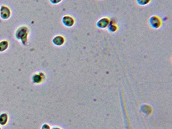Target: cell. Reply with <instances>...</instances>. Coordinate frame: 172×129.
<instances>
[{"mask_svg": "<svg viewBox=\"0 0 172 129\" xmlns=\"http://www.w3.org/2000/svg\"><path fill=\"white\" fill-rule=\"evenodd\" d=\"M28 35V28L27 27L22 26L16 30V38L17 39L20 40L23 45H25L27 42Z\"/></svg>", "mask_w": 172, "mask_h": 129, "instance_id": "obj_1", "label": "cell"}, {"mask_svg": "<svg viewBox=\"0 0 172 129\" xmlns=\"http://www.w3.org/2000/svg\"><path fill=\"white\" fill-rule=\"evenodd\" d=\"M149 24L152 28L158 29L162 25V20L157 16H152L149 19Z\"/></svg>", "mask_w": 172, "mask_h": 129, "instance_id": "obj_2", "label": "cell"}, {"mask_svg": "<svg viewBox=\"0 0 172 129\" xmlns=\"http://www.w3.org/2000/svg\"><path fill=\"white\" fill-rule=\"evenodd\" d=\"M62 23L64 26L68 28H70L74 25L75 19L72 16L70 15H65L62 18Z\"/></svg>", "mask_w": 172, "mask_h": 129, "instance_id": "obj_3", "label": "cell"}, {"mask_svg": "<svg viewBox=\"0 0 172 129\" xmlns=\"http://www.w3.org/2000/svg\"><path fill=\"white\" fill-rule=\"evenodd\" d=\"M110 21L111 20L107 17L102 18L98 21V22H97V23H96V26L99 28L104 29L109 27V25L110 23Z\"/></svg>", "mask_w": 172, "mask_h": 129, "instance_id": "obj_4", "label": "cell"}, {"mask_svg": "<svg viewBox=\"0 0 172 129\" xmlns=\"http://www.w3.org/2000/svg\"><path fill=\"white\" fill-rule=\"evenodd\" d=\"M45 79V75L43 72H40L34 74L32 77V81L35 84H40Z\"/></svg>", "mask_w": 172, "mask_h": 129, "instance_id": "obj_5", "label": "cell"}, {"mask_svg": "<svg viewBox=\"0 0 172 129\" xmlns=\"http://www.w3.org/2000/svg\"><path fill=\"white\" fill-rule=\"evenodd\" d=\"M11 16V11L10 9L5 6L2 5L0 8V16L3 19H8Z\"/></svg>", "mask_w": 172, "mask_h": 129, "instance_id": "obj_6", "label": "cell"}, {"mask_svg": "<svg viewBox=\"0 0 172 129\" xmlns=\"http://www.w3.org/2000/svg\"><path fill=\"white\" fill-rule=\"evenodd\" d=\"M52 43L56 46L61 47L65 43V38L61 35H57L52 39Z\"/></svg>", "mask_w": 172, "mask_h": 129, "instance_id": "obj_7", "label": "cell"}, {"mask_svg": "<svg viewBox=\"0 0 172 129\" xmlns=\"http://www.w3.org/2000/svg\"><path fill=\"white\" fill-rule=\"evenodd\" d=\"M8 47V42L6 40L0 41V52L5 51Z\"/></svg>", "mask_w": 172, "mask_h": 129, "instance_id": "obj_8", "label": "cell"}, {"mask_svg": "<svg viewBox=\"0 0 172 129\" xmlns=\"http://www.w3.org/2000/svg\"><path fill=\"white\" fill-rule=\"evenodd\" d=\"M107 28H108L109 31L110 32H111V33H114V32H115L118 30V27L116 25V23L112 22L111 21H110V23L109 27Z\"/></svg>", "mask_w": 172, "mask_h": 129, "instance_id": "obj_9", "label": "cell"}, {"mask_svg": "<svg viewBox=\"0 0 172 129\" xmlns=\"http://www.w3.org/2000/svg\"><path fill=\"white\" fill-rule=\"evenodd\" d=\"M8 121V116L5 113H3L0 115V125H5Z\"/></svg>", "mask_w": 172, "mask_h": 129, "instance_id": "obj_10", "label": "cell"}, {"mask_svg": "<svg viewBox=\"0 0 172 129\" xmlns=\"http://www.w3.org/2000/svg\"><path fill=\"white\" fill-rule=\"evenodd\" d=\"M152 0H136V3L140 6H146L148 5Z\"/></svg>", "mask_w": 172, "mask_h": 129, "instance_id": "obj_11", "label": "cell"}, {"mask_svg": "<svg viewBox=\"0 0 172 129\" xmlns=\"http://www.w3.org/2000/svg\"><path fill=\"white\" fill-rule=\"evenodd\" d=\"M50 3L52 5H58L59 3H60L63 0H49Z\"/></svg>", "mask_w": 172, "mask_h": 129, "instance_id": "obj_12", "label": "cell"}, {"mask_svg": "<svg viewBox=\"0 0 172 129\" xmlns=\"http://www.w3.org/2000/svg\"><path fill=\"white\" fill-rule=\"evenodd\" d=\"M41 129H51V127L48 124L45 123V124H43L41 126Z\"/></svg>", "mask_w": 172, "mask_h": 129, "instance_id": "obj_13", "label": "cell"}, {"mask_svg": "<svg viewBox=\"0 0 172 129\" xmlns=\"http://www.w3.org/2000/svg\"><path fill=\"white\" fill-rule=\"evenodd\" d=\"M51 129H61V128L60 127H59V126H53Z\"/></svg>", "mask_w": 172, "mask_h": 129, "instance_id": "obj_14", "label": "cell"}, {"mask_svg": "<svg viewBox=\"0 0 172 129\" xmlns=\"http://www.w3.org/2000/svg\"><path fill=\"white\" fill-rule=\"evenodd\" d=\"M0 129H1V127H0Z\"/></svg>", "mask_w": 172, "mask_h": 129, "instance_id": "obj_15", "label": "cell"}]
</instances>
